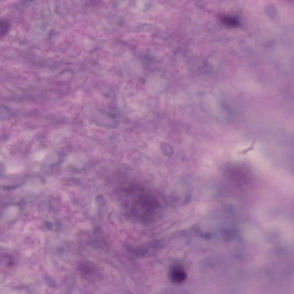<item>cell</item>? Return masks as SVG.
<instances>
[{
	"instance_id": "6da1fadb",
	"label": "cell",
	"mask_w": 294,
	"mask_h": 294,
	"mask_svg": "<svg viewBox=\"0 0 294 294\" xmlns=\"http://www.w3.org/2000/svg\"><path fill=\"white\" fill-rule=\"evenodd\" d=\"M172 278L173 281L176 283H182L186 278L187 274H186L184 269L180 266H176L172 270Z\"/></svg>"
},
{
	"instance_id": "7a4b0ae2",
	"label": "cell",
	"mask_w": 294,
	"mask_h": 294,
	"mask_svg": "<svg viewBox=\"0 0 294 294\" xmlns=\"http://www.w3.org/2000/svg\"><path fill=\"white\" fill-rule=\"evenodd\" d=\"M10 28L9 22L6 20H0V36H4L8 32Z\"/></svg>"
}]
</instances>
